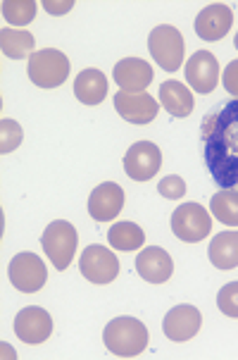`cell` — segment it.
<instances>
[{
	"mask_svg": "<svg viewBox=\"0 0 238 360\" xmlns=\"http://www.w3.org/2000/svg\"><path fill=\"white\" fill-rule=\"evenodd\" d=\"M205 165L222 188H238V101L224 103L203 122Z\"/></svg>",
	"mask_w": 238,
	"mask_h": 360,
	"instance_id": "1",
	"label": "cell"
},
{
	"mask_svg": "<svg viewBox=\"0 0 238 360\" xmlns=\"http://www.w3.org/2000/svg\"><path fill=\"white\" fill-rule=\"evenodd\" d=\"M105 349L117 358H136L148 349V327L136 317H114L103 332Z\"/></svg>",
	"mask_w": 238,
	"mask_h": 360,
	"instance_id": "2",
	"label": "cell"
},
{
	"mask_svg": "<svg viewBox=\"0 0 238 360\" xmlns=\"http://www.w3.org/2000/svg\"><path fill=\"white\" fill-rule=\"evenodd\" d=\"M70 58L58 48H41L29 58L27 75L34 86L39 89H58L70 77Z\"/></svg>",
	"mask_w": 238,
	"mask_h": 360,
	"instance_id": "3",
	"label": "cell"
},
{
	"mask_svg": "<svg viewBox=\"0 0 238 360\" xmlns=\"http://www.w3.org/2000/svg\"><path fill=\"white\" fill-rule=\"evenodd\" d=\"M148 51L152 55L157 65L167 72H176L184 65V53H186V44L184 36L172 24H160L155 27L148 36Z\"/></svg>",
	"mask_w": 238,
	"mask_h": 360,
	"instance_id": "4",
	"label": "cell"
},
{
	"mask_svg": "<svg viewBox=\"0 0 238 360\" xmlns=\"http://www.w3.org/2000/svg\"><path fill=\"white\" fill-rule=\"evenodd\" d=\"M41 243H44V251L51 258L55 270H67L70 267L72 258L77 253V243H79V234L74 229V224L67 222V219H55L51 222L41 236Z\"/></svg>",
	"mask_w": 238,
	"mask_h": 360,
	"instance_id": "5",
	"label": "cell"
},
{
	"mask_svg": "<svg viewBox=\"0 0 238 360\" xmlns=\"http://www.w3.org/2000/svg\"><path fill=\"white\" fill-rule=\"evenodd\" d=\"M172 231L176 239L186 243H198L210 236L212 217L200 203H181L172 212Z\"/></svg>",
	"mask_w": 238,
	"mask_h": 360,
	"instance_id": "6",
	"label": "cell"
},
{
	"mask_svg": "<svg viewBox=\"0 0 238 360\" xmlns=\"http://www.w3.org/2000/svg\"><path fill=\"white\" fill-rule=\"evenodd\" d=\"M10 284L15 286L22 294H36L41 291L48 282V270L46 262L39 258L36 253H17L10 260L8 267Z\"/></svg>",
	"mask_w": 238,
	"mask_h": 360,
	"instance_id": "7",
	"label": "cell"
},
{
	"mask_svg": "<svg viewBox=\"0 0 238 360\" xmlns=\"http://www.w3.org/2000/svg\"><path fill=\"white\" fill-rule=\"evenodd\" d=\"M79 270L91 284H110L119 277V260L105 246L93 243L79 258Z\"/></svg>",
	"mask_w": 238,
	"mask_h": 360,
	"instance_id": "8",
	"label": "cell"
},
{
	"mask_svg": "<svg viewBox=\"0 0 238 360\" xmlns=\"http://www.w3.org/2000/svg\"><path fill=\"white\" fill-rule=\"evenodd\" d=\"M162 167V150L152 141L131 143L124 155V172L133 181H150Z\"/></svg>",
	"mask_w": 238,
	"mask_h": 360,
	"instance_id": "9",
	"label": "cell"
},
{
	"mask_svg": "<svg viewBox=\"0 0 238 360\" xmlns=\"http://www.w3.org/2000/svg\"><path fill=\"white\" fill-rule=\"evenodd\" d=\"M188 86H193L195 94L207 96L217 89L219 84V63L210 51H198L188 58L184 67Z\"/></svg>",
	"mask_w": 238,
	"mask_h": 360,
	"instance_id": "10",
	"label": "cell"
},
{
	"mask_svg": "<svg viewBox=\"0 0 238 360\" xmlns=\"http://www.w3.org/2000/svg\"><path fill=\"white\" fill-rule=\"evenodd\" d=\"M15 334L29 346L44 344L53 334V317L39 306L22 308L15 317Z\"/></svg>",
	"mask_w": 238,
	"mask_h": 360,
	"instance_id": "11",
	"label": "cell"
},
{
	"mask_svg": "<svg viewBox=\"0 0 238 360\" xmlns=\"http://www.w3.org/2000/svg\"><path fill=\"white\" fill-rule=\"evenodd\" d=\"M114 110L129 124H150L157 117L160 105H157V101L152 98L148 91H141V94L119 91V94H114Z\"/></svg>",
	"mask_w": 238,
	"mask_h": 360,
	"instance_id": "12",
	"label": "cell"
},
{
	"mask_svg": "<svg viewBox=\"0 0 238 360\" xmlns=\"http://www.w3.org/2000/svg\"><path fill=\"white\" fill-rule=\"evenodd\" d=\"M200 327H203V315L193 306H174L162 320L164 337L176 344L193 339L200 332Z\"/></svg>",
	"mask_w": 238,
	"mask_h": 360,
	"instance_id": "13",
	"label": "cell"
},
{
	"mask_svg": "<svg viewBox=\"0 0 238 360\" xmlns=\"http://www.w3.org/2000/svg\"><path fill=\"white\" fill-rule=\"evenodd\" d=\"M231 24H234V12L224 3H212L200 15L195 17V34L203 41H219L229 34Z\"/></svg>",
	"mask_w": 238,
	"mask_h": 360,
	"instance_id": "14",
	"label": "cell"
},
{
	"mask_svg": "<svg viewBox=\"0 0 238 360\" xmlns=\"http://www.w3.org/2000/svg\"><path fill=\"white\" fill-rule=\"evenodd\" d=\"M124 200H126L124 188L114 184V181H105V184L95 186L93 193H91L88 212L95 222H110V219H114L121 212Z\"/></svg>",
	"mask_w": 238,
	"mask_h": 360,
	"instance_id": "15",
	"label": "cell"
},
{
	"mask_svg": "<svg viewBox=\"0 0 238 360\" xmlns=\"http://www.w3.org/2000/svg\"><path fill=\"white\" fill-rule=\"evenodd\" d=\"M112 77H114V82H117V86H121L119 91L141 94L152 82V67L141 58H124L114 65Z\"/></svg>",
	"mask_w": 238,
	"mask_h": 360,
	"instance_id": "16",
	"label": "cell"
},
{
	"mask_svg": "<svg viewBox=\"0 0 238 360\" xmlns=\"http://www.w3.org/2000/svg\"><path fill=\"white\" fill-rule=\"evenodd\" d=\"M136 272L150 284H164L174 272V260L160 246H148L136 255Z\"/></svg>",
	"mask_w": 238,
	"mask_h": 360,
	"instance_id": "17",
	"label": "cell"
},
{
	"mask_svg": "<svg viewBox=\"0 0 238 360\" xmlns=\"http://www.w3.org/2000/svg\"><path fill=\"white\" fill-rule=\"evenodd\" d=\"M74 96L84 105H100L107 98V77L100 70H84L74 79Z\"/></svg>",
	"mask_w": 238,
	"mask_h": 360,
	"instance_id": "18",
	"label": "cell"
},
{
	"mask_svg": "<svg viewBox=\"0 0 238 360\" xmlns=\"http://www.w3.org/2000/svg\"><path fill=\"white\" fill-rule=\"evenodd\" d=\"M160 103L172 117H188L195 105L191 89L184 86L181 82H176V79H169V82H164L160 86Z\"/></svg>",
	"mask_w": 238,
	"mask_h": 360,
	"instance_id": "19",
	"label": "cell"
},
{
	"mask_svg": "<svg viewBox=\"0 0 238 360\" xmlns=\"http://www.w3.org/2000/svg\"><path fill=\"white\" fill-rule=\"evenodd\" d=\"M210 262L217 270H234L238 267V231H222L210 241L207 248Z\"/></svg>",
	"mask_w": 238,
	"mask_h": 360,
	"instance_id": "20",
	"label": "cell"
},
{
	"mask_svg": "<svg viewBox=\"0 0 238 360\" xmlns=\"http://www.w3.org/2000/svg\"><path fill=\"white\" fill-rule=\"evenodd\" d=\"M34 36L24 29H3L0 32V48H3V55L10 60H24L32 58L36 53L34 51Z\"/></svg>",
	"mask_w": 238,
	"mask_h": 360,
	"instance_id": "21",
	"label": "cell"
},
{
	"mask_svg": "<svg viewBox=\"0 0 238 360\" xmlns=\"http://www.w3.org/2000/svg\"><path fill=\"white\" fill-rule=\"evenodd\" d=\"M107 241L117 251H138L145 243V234L133 222H114L107 231Z\"/></svg>",
	"mask_w": 238,
	"mask_h": 360,
	"instance_id": "22",
	"label": "cell"
},
{
	"mask_svg": "<svg viewBox=\"0 0 238 360\" xmlns=\"http://www.w3.org/2000/svg\"><path fill=\"white\" fill-rule=\"evenodd\" d=\"M210 210L227 227H238V188H222L210 200Z\"/></svg>",
	"mask_w": 238,
	"mask_h": 360,
	"instance_id": "23",
	"label": "cell"
},
{
	"mask_svg": "<svg viewBox=\"0 0 238 360\" xmlns=\"http://www.w3.org/2000/svg\"><path fill=\"white\" fill-rule=\"evenodd\" d=\"M36 10L39 5L34 0H5L3 3V17L15 27H27L29 22H34Z\"/></svg>",
	"mask_w": 238,
	"mask_h": 360,
	"instance_id": "24",
	"label": "cell"
},
{
	"mask_svg": "<svg viewBox=\"0 0 238 360\" xmlns=\"http://www.w3.org/2000/svg\"><path fill=\"white\" fill-rule=\"evenodd\" d=\"M22 127L17 124L15 120H0V153L3 155H8L12 153V150H17L20 148V143H22Z\"/></svg>",
	"mask_w": 238,
	"mask_h": 360,
	"instance_id": "25",
	"label": "cell"
},
{
	"mask_svg": "<svg viewBox=\"0 0 238 360\" xmlns=\"http://www.w3.org/2000/svg\"><path fill=\"white\" fill-rule=\"evenodd\" d=\"M217 308L222 310V315L238 320V282H229L227 286L219 289Z\"/></svg>",
	"mask_w": 238,
	"mask_h": 360,
	"instance_id": "26",
	"label": "cell"
},
{
	"mask_svg": "<svg viewBox=\"0 0 238 360\" xmlns=\"http://www.w3.org/2000/svg\"><path fill=\"white\" fill-rule=\"evenodd\" d=\"M157 191H160L162 198L179 200V198H184V193H186V181L176 174H169V176H164L160 184H157Z\"/></svg>",
	"mask_w": 238,
	"mask_h": 360,
	"instance_id": "27",
	"label": "cell"
},
{
	"mask_svg": "<svg viewBox=\"0 0 238 360\" xmlns=\"http://www.w3.org/2000/svg\"><path fill=\"white\" fill-rule=\"evenodd\" d=\"M222 84H224V89L238 101V60H231V63L224 67Z\"/></svg>",
	"mask_w": 238,
	"mask_h": 360,
	"instance_id": "28",
	"label": "cell"
},
{
	"mask_svg": "<svg viewBox=\"0 0 238 360\" xmlns=\"http://www.w3.org/2000/svg\"><path fill=\"white\" fill-rule=\"evenodd\" d=\"M44 8L51 15H67L72 8H74V0H62V3H55V0H44Z\"/></svg>",
	"mask_w": 238,
	"mask_h": 360,
	"instance_id": "29",
	"label": "cell"
},
{
	"mask_svg": "<svg viewBox=\"0 0 238 360\" xmlns=\"http://www.w3.org/2000/svg\"><path fill=\"white\" fill-rule=\"evenodd\" d=\"M234 46L238 48V34H236V39H234Z\"/></svg>",
	"mask_w": 238,
	"mask_h": 360,
	"instance_id": "30",
	"label": "cell"
}]
</instances>
